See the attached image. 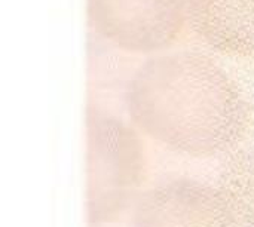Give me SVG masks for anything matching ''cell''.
<instances>
[{"instance_id": "2", "label": "cell", "mask_w": 254, "mask_h": 227, "mask_svg": "<svg viewBox=\"0 0 254 227\" xmlns=\"http://www.w3.org/2000/svg\"><path fill=\"white\" fill-rule=\"evenodd\" d=\"M86 223L106 227L132 210L146 190L149 161L143 135L97 103L85 109Z\"/></svg>"}, {"instance_id": "6", "label": "cell", "mask_w": 254, "mask_h": 227, "mask_svg": "<svg viewBox=\"0 0 254 227\" xmlns=\"http://www.w3.org/2000/svg\"><path fill=\"white\" fill-rule=\"evenodd\" d=\"M240 227H254V149L231 156L222 170L219 186Z\"/></svg>"}, {"instance_id": "3", "label": "cell", "mask_w": 254, "mask_h": 227, "mask_svg": "<svg viewBox=\"0 0 254 227\" xmlns=\"http://www.w3.org/2000/svg\"><path fill=\"white\" fill-rule=\"evenodd\" d=\"M97 36L131 54H158L182 36L186 0H86Z\"/></svg>"}, {"instance_id": "1", "label": "cell", "mask_w": 254, "mask_h": 227, "mask_svg": "<svg viewBox=\"0 0 254 227\" xmlns=\"http://www.w3.org/2000/svg\"><path fill=\"white\" fill-rule=\"evenodd\" d=\"M129 122L146 138L189 158H216L247 137L253 113L234 77L189 49L144 59L125 86Z\"/></svg>"}, {"instance_id": "5", "label": "cell", "mask_w": 254, "mask_h": 227, "mask_svg": "<svg viewBox=\"0 0 254 227\" xmlns=\"http://www.w3.org/2000/svg\"><path fill=\"white\" fill-rule=\"evenodd\" d=\"M188 22L216 51L254 58V0H186Z\"/></svg>"}, {"instance_id": "4", "label": "cell", "mask_w": 254, "mask_h": 227, "mask_svg": "<svg viewBox=\"0 0 254 227\" xmlns=\"http://www.w3.org/2000/svg\"><path fill=\"white\" fill-rule=\"evenodd\" d=\"M131 227H240L219 187L174 178L146 189L132 207Z\"/></svg>"}]
</instances>
